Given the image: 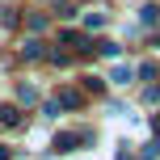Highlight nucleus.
<instances>
[{
    "mask_svg": "<svg viewBox=\"0 0 160 160\" xmlns=\"http://www.w3.org/2000/svg\"><path fill=\"white\" fill-rule=\"evenodd\" d=\"M84 139H88V131H59L51 148L55 152H76V143H84Z\"/></svg>",
    "mask_w": 160,
    "mask_h": 160,
    "instance_id": "1",
    "label": "nucleus"
},
{
    "mask_svg": "<svg viewBox=\"0 0 160 160\" xmlns=\"http://www.w3.org/2000/svg\"><path fill=\"white\" fill-rule=\"evenodd\" d=\"M0 127H21V110L17 105H0Z\"/></svg>",
    "mask_w": 160,
    "mask_h": 160,
    "instance_id": "2",
    "label": "nucleus"
},
{
    "mask_svg": "<svg viewBox=\"0 0 160 160\" xmlns=\"http://www.w3.org/2000/svg\"><path fill=\"white\" fill-rule=\"evenodd\" d=\"M110 80H114V84H131V80H135V68H131V63H118Z\"/></svg>",
    "mask_w": 160,
    "mask_h": 160,
    "instance_id": "3",
    "label": "nucleus"
},
{
    "mask_svg": "<svg viewBox=\"0 0 160 160\" xmlns=\"http://www.w3.org/2000/svg\"><path fill=\"white\" fill-rule=\"evenodd\" d=\"M55 101H59V105H68V110H76V105H80V93H76V88H59Z\"/></svg>",
    "mask_w": 160,
    "mask_h": 160,
    "instance_id": "4",
    "label": "nucleus"
},
{
    "mask_svg": "<svg viewBox=\"0 0 160 160\" xmlns=\"http://www.w3.org/2000/svg\"><path fill=\"white\" fill-rule=\"evenodd\" d=\"M17 101H21V105H34V101H38V88H30V84H17Z\"/></svg>",
    "mask_w": 160,
    "mask_h": 160,
    "instance_id": "5",
    "label": "nucleus"
},
{
    "mask_svg": "<svg viewBox=\"0 0 160 160\" xmlns=\"http://www.w3.org/2000/svg\"><path fill=\"white\" fill-rule=\"evenodd\" d=\"M63 42H68L72 51H88V47H84V38H80L76 30H63Z\"/></svg>",
    "mask_w": 160,
    "mask_h": 160,
    "instance_id": "6",
    "label": "nucleus"
},
{
    "mask_svg": "<svg viewBox=\"0 0 160 160\" xmlns=\"http://www.w3.org/2000/svg\"><path fill=\"white\" fill-rule=\"evenodd\" d=\"M21 51H25V59H42V42H38V38H30Z\"/></svg>",
    "mask_w": 160,
    "mask_h": 160,
    "instance_id": "7",
    "label": "nucleus"
},
{
    "mask_svg": "<svg viewBox=\"0 0 160 160\" xmlns=\"http://www.w3.org/2000/svg\"><path fill=\"white\" fill-rule=\"evenodd\" d=\"M160 21V4H148L143 8V25H156Z\"/></svg>",
    "mask_w": 160,
    "mask_h": 160,
    "instance_id": "8",
    "label": "nucleus"
},
{
    "mask_svg": "<svg viewBox=\"0 0 160 160\" xmlns=\"http://www.w3.org/2000/svg\"><path fill=\"white\" fill-rule=\"evenodd\" d=\"M93 47H97V51H101V55H105V59H114V55H118V42H93Z\"/></svg>",
    "mask_w": 160,
    "mask_h": 160,
    "instance_id": "9",
    "label": "nucleus"
},
{
    "mask_svg": "<svg viewBox=\"0 0 160 160\" xmlns=\"http://www.w3.org/2000/svg\"><path fill=\"white\" fill-rule=\"evenodd\" d=\"M84 25H88V30H101L105 17H101V13H84Z\"/></svg>",
    "mask_w": 160,
    "mask_h": 160,
    "instance_id": "10",
    "label": "nucleus"
},
{
    "mask_svg": "<svg viewBox=\"0 0 160 160\" xmlns=\"http://www.w3.org/2000/svg\"><path fill=\"white\" fill-rule=\"evenodd\" d=\"M156 156H160V135H156V143H148V148H143V160H156Z\"/></svg>",
    "mask_w": 160,
    "mask_h": 160,
    "instance_id": "11",
    "label": "nucleus"
},
{
    "mask_svg": "<svg viewBox=\"0 0 160 160\" xmlns=\"http://www.w3.org/2000/svg\"><path fill=\"white\" fill-rule=\"evenodd\" d=\"M152 131H156V135H160V118H156V122H152Z\"/></svg>",
    "mask_w": 160,
    "mask_h": 160,
    "instance_id": "12",
    "label": "nucleus"
}]
</instances>
